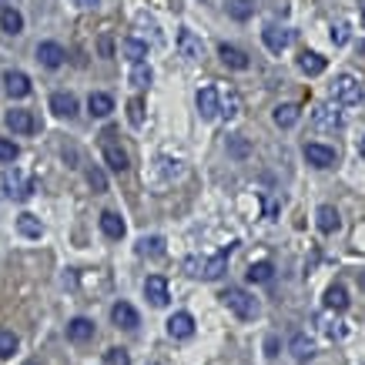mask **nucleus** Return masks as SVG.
Here are the masks:
<instances>
[{
  "instance_id": "obj_33",
  "label": "nucleus",
  "mask_w": 365,
  "mask_h": 365,
  "mask_svg": "<svg viewBox=\"0 0 365 365\" xmlns=\"http://www.w3.org/2000/svg\"><path fill=\"white\" fill-rule=\"evenodd\" d=\"M124 54H128L131 64H137V60H144V57H148V44H144V41H134V37H128V41H124Z\"/></svg>"
},
{
  "instance_id": "obj_16",
  "label": "nucleus",
  "mask_w": 365,
  "mask_h": 365,
  "mask_svg": "<svg viewBox=\"0 0 365 365\" xmlns=\"http://www.w3.org/2000/svg\"><path fill=\"white\" fill-rule=\"evenodd\" d=\"M51 111L57 118H74L78 114V98L67 94V91H57V94H51Z\"/></svg>"
},
{
  "instance_id": "obj_1",
  "label": "nucleus",
  "mask_w": 365,
  "mask_h": 365,
  "mask_svg": "<svg viewBox=\"0 0 365 365\" xmlns=\"http://www.w3.org/2000/svg\"><path fill=\"white\" fill-rule=\"evenodd\" d=\"M232 248H235V245L221 248V252H218V255H211V258H188V261H184V272H188L191 278H205V282H214V278H221V275L228 272Z\"/></svg>"
},
{
  "instance_id": "obj_14",
  "label": "nucleus",
  "mask_w": 365,
  "mask_h": 365,
  "mask_svg": "<svg viewBox=\"0 0 365 365\" xmlns=\"http://www.w3.org/2000/svg\"><path fill=\"white\" fill-rule=\"evenodd\" d=\"M3 87H7L10 98H27L30 94V78H27L24 71H7L3 74Z\"/></svg>"
},
{
  "instance_id": "obj_13",
  "label": "nucleus",
  "mask_w": 365,
  "mask_h": 365,
  "mask_svg": "<svg viewBox=\"0 0 365 365\" xmlns=\"http://www.w3.org/2000/svg\"><path fill=\"white\" fill-rule=\"evenodd\" d=\"M218 57H221V64L225 67H232V71H248V54L245 51H238V47H232V44H221L218 47Z\"/></svg>"
},
{
  "instance_id": "obj_31",
  "label": "nucleus",
  "mask_w": 365,
  "mask_h": 365,
  "mask_svg": "<svg viewBox=\"0 0 365 365\" xmlns=\"http://www.w3.org/2000/svg\"><path fill=\"white\" fill-rule=\"evenodd\" d=\"M295 121H298V107L295 104H278L275 107V124H278V128H291Z\"/></svg>"
},
{
  "instance_id": "obj_27",
  "label": "nucleus",
  "mask_w": 365,
  "mask_h": 365,
  "mask_svg": "<svg viewBox=\"0 0 365 365\" xmlns=\"http://www.w3.org/2000/svg\"><path fill=\"white\" fill-rule=\"evenodd\" d=\"M0 27H3L7 34H21V30H24V17H21L14 7H3V10H0Z\"/></svg>"
},
{
  "instance_id": "obj_12",
  "label": "nucleus",
  "mask_w": 365,
  "mask_h": 365,
  "mask_svg": "<svg viewBox=\"0 0 365 365\" xmlns=\"http://www.w3.org/2000/svg\"><path fill=\"white\" fill-rule=\"evenodd\" d=\"M7 128L14 131V134H34L37 128V121H34V114L30 111H7Z\"/></svg>"
},
{
  "instance_id": "obj_32",
  "label": "nucleus",
  "mask_w": 365,
  "mask_h": 365,
  "mask_svg": "<svg viewBox=\"0 0 365 365\" xmlns=\"http://www.w3.org/2000/svg\"><path fill=\"white\" fill-rule=\"evenodd\" d=\"M17 345H21V339L10 329H0V359H10L17 352Z\"/></svg>"
},
{
  "instance_id": "obj_23",
  "label": "nucleus",
  "mask_w": 365,
  "mask_h": 365,
  "mask_svg": "<svg viewBox=\"0 0 365 365\" xmlns=\"http://www.w3.org/2000/svg\"><path fill=\"white\" fill-rule=\"evenodd\" d=\"M87 111H91L94 118H107V114L114 111V101H111V94H101V91H94V94L87 98Z\"/></svg>"
},
{
  "instance_id": "obj_4",
  "label": "nucleus",
  "mask_w": 365,
  "mask_h": 365,
  "mask_svg": "<svg viewBox=\"0 0 365 365\" xmlns=\"http://www.w3.org/2000/svg\"><path fill=\"white\" fill-rule=\"evenodd\" d=\"M114 137V131H104V144H101V155H104V161H107V168L111 171H118V175H124L131 168V157H128V151L118 144V141H111Z\"/></svg>"
},
{
  "instance_id": "obj_21",
  "label": "nucleus",
  "mask_w": 365,
  "mask_h": 365,
  "mask_svg": "<svg viewBox=\"0 0 365 365\" xmlns=\"http://www.w3.org/2000/svg\"><path fill=\"white\" fill-rule=\"evenodd\" d=\"M325 309H332V312H345L349 309V291H345V285L325 288Z\"/></svg>"
},
{
  "instance_id": "obj_36",
  "label": "nucleus",
  "mask_w": 365,
  "mask_h": 365,
  "mask_svg": "<svg viewBox=\"0 0 365 365\" xmlns=\"http://www.w3.org/2000/svg\"><path fill=\"white\" fill-rule=\"evenodd\" d=\"M128 121L134 124V128L144 124V101H141V98H131L128 101Z\"/></svg>"
},
{
  "instance_id": "obj_18",
  "label": "nucleus",
  "mask_w": 365,
  "mask_h": 365,
  "mask_svg": "<svg viewBox=\"0 0 365 365\" xmlns=\"http://www.w3.org/2000/svg\"><path fill=\"white\" fill-rule=\"evenodd\" d=\"M198 114L205 121H214L218 118V91L214 87H201L198 91Z\"/></svg>"
},
{
  "instance_id": "obj_17",
  "label": "nucleus",
  "mask_w": 365,
  "mask_h": 365,
  "mask_svg": "<svg viewBox=\"0 0 365 365\" xmlns=\"http://www.w3.org/2000/svg\"><path fill=\"white\" fill-rule=\"evenodd\" d=\"M67 339L71 342H91L94 339V322H91V318H84V315H80V318H71V322H67Z\"/></svg>"
},
{
  "instance_id": "obj_6",
  "label": "nucleus",
  "mask_w": 365,
  "mask_h": 365,
  "mask_svg": "<svg viewBox=\"0 0 365 365\" xmlns=\"http://www.w3.org/2000/svg\"><path fill=\"white\" fill-rule=\"evenodd\" d=\"M261 41H265V47L272 54H282L291 44V34H288L285 27H278V24H268L265 30H261Z\"/></svg>"
},
{
  "instance_id": "obj_38",
  "label": "nucleus",
  "mask_w": 365,
  "mask_h": 365,
  "mask_svg": "<svg viewBox=\"0 0 365 365\" xmlns=\"http://www.w3.org/2000/svg\"><path fill=\"white\" fill-rule=\"evenodd\" d=\"M104 365H131L128 349H107V352H104Z\"/></svg>"
},
{
  "instance_id": "obj_43",
  "label": "nucleus",
  "mask_w": 365,
  "mask_h": 365,
  "mask_svg": "<svg viewBox=\"0 0 365 365\" xmlns=\"http://www.w3.org/2000/svg\"><path fill=\"white\" fill-rule=\"evenodd\" d=\"M74 3H78V7H94L98 0H74Z\"/></svg>"
},
{
  "instance_id": "obj_22",
  "label": "nucleus",
  "mask_w": 365,
  "mask_h": 365,
  "mask_svg": "<svg viewBox=\"0 0 365 365\" xmlns=\"http://www.w3.org/2000/svg\"><path fill=\"white\" fill-rule=\"evenodd\" d=\"M101 232H104L111 241H121V238H124V221H121L114 211H104V214H101Z\"/></svg>"
},
{
  "instance_id": "obj_46",
  "label": "nucleus",
  "mask_w": 365,
  "mask_h": 365,
  "mask_svg": "<svg viewBox=\"0 0 365 365\" xmlns=\"http://www.w3.org/2000/svg\"><path fill=\"white\" fill-rule=\"evenodd\" d=\"M362 27H365V3H362Z\"/></svg>"
},
{
  "instance_id": "obj_24",
  "label": "nucleus",
  "mask_w": 365,
  "mask_h": 365,
  "mask_svg": "<svg viewBox=\"0 0 365 365\" xmlns=\"http://www.w3.org/2000/svg\"><path fill=\"white\" fill-rule=\"evenodd\" d=\"M288 349H291V355H295L298 362H309V359L315 355V342L309 339V335H302V332L291 339V345H288Z\"/></svg>"
},
{
  "instance_id": "obj_7",
  "label": "nucleus",
  "mask_w": 365,
  "mask_h": 365,
  "mask_svg": "<svg viewBox=\"0 0 365 365\" xmlns=\"http://www.w3.org/2000/svg\"><path fill=\"white\" fill-rule=\"evenodd\" d=\"M111 322H114L118 329H128V332H134V329L141 325V315L134 312V305H128V302H118V305L111 309Z\"/></svg>"
},
{
  "instance_id": "obj_35",
  "label": "nucleus",
  "mask_w": 365,
  "mask_h": 365,
  "mask_svg": "<svg viewBox=\"0 0 365 365\" xmlns=\"http://www.w3.org/2000/svg\"><path fill=\"white\" fill-rule=\"evenodd\" d=\"M238 107H241L238 94H225V98H218V114H221V118H238Z\"/></svg>"
},
{
  "instance_id": "obj_26",
  "label": "nucleus",
  "mask_w": 365,
  "mask_h": 365,
  "mask_svg": "<svg viewBox=\"0 0 365 365\" xmlns=\"http://www.w3.org/2000/svg\"><path fill=\"white\" fill-rule=\"evenodd\" d=\"M17 232L24 238H41L44 235V225H41V218H34V214H17Z\"/></svg>"
},
{
  "instance_id": "obj_25",
  "label": "nucleus",
  "mask_w": 365,
  "mask_h": 365,
  "mask_svg": "<svg viewBox=\"0 0 365 365\" xmlns=\"http://www.w3.org/2000/svg\"><path fill=\"white\" fill-rule=\"evenodd\" d=\"M178 47H181V54L188 60H198V57H201V41H198L191 30H181V34H178Z\"/></svg>"
},
{
  "instance_id": "obj_34",
  "label": "nucleus",
  "mask_w": 365,
  "mask_h": 365,
  "mask_svg": "<svg viewBox=\"0 0 365 365\" xmlns=\"http://www.w3.org/2000/svg\"><path fill=\"white\" fill-rule=\"evenodd\" d=\"M228 14H232L235 21H248V17L255 14V3H252V0H232V3H228Z\"/></svg>"
},
{
  "instance_id": "obj_40",
  "label": "nucleus",
  "mask_w": 365,
  "mask_h": 365,
  "mask_svg": "<svg viewBox=\"0 0 365 365\" xmlns=\"http://www.w3.org/2000/svg\"><path fill=\"white\" fill-rule=\"evenodd\" d=\"M228 151H232V155L235 157H248L252 155V144H248V141H245V137H228Z\"/></svg>"
},
{
  "instance_id": "obj_41",
  "label": "nucleus",
  "mask_w": 365,
  "mask_h": 365,
  "mask_svg": "<svg viewBox=\"0 0 365 365\" xmlns=\"http://www.w3.org/2000/svg\"><path fill=\"white\" fill-rule=\"evenodd\" d=\"M332 41H335V47H342V44L349 41V27H345V24L335 27V30H332Z\"/></svg>"
},
{
  "instance_id": "obj_42",
  "label": "nucleus",
  "mask_w": 365,
  "mask_h": 365,
  "mask_svg": "<svg viewBox=\"0 0 365 365\" xmlns=\"http://www.w3.org/2000/svg\"><path fill=\"white\" fill-rule=\"evenodd\" d=\"M101 54H104V57H111V54H114V47H111V41H107V37L101 41Z\"/></svg>"
},
{
  "instance_id": "obj_9",
  "label": "nucleus",
  "mask_w": 365,
  "mask_h": 365,
  "mask_svg": "<svg viewBox=\"0 0 365 365\" xmlns=\"http://www.w3.org/2000/svg\"><path fill=\"white\" fill-rule=\"evenodd\" d=\"M144 295H148V302L155 305V309H164L168 305V282L161 278V275H148V282H144Z\"/></svg>"
},
{
  "instance_id": "obj_28",
  "label": "nucleus",
  "mask_w": 365,
  "mask_h": 365,
  "mask_svg": "<svg viewBox=\"0 0 365 365\" xmlns=\"http://www.w3.org/2000/svg\"><path fill=\"white\" fill-rule=\"evenodd\" d=\"M275 278V265L272 261H252V268H248V282H272Z\"/></svg>"
},
{
  "instance_id": "obj_2",
  "label": "nucleus",
  "mask_w": 365,
  "mask_h": 365,
  "mask_svg": "<svg viewBox=\"0 0 365 365\" xmlns=\"http://www.w3.org/2000/svg\"><path fill=\"white\" fill-rule=\"evenodd\" d=\"M221 302H225V309H228V312H235L238 318H245V322L258 318V312H261L258 298H255V295H248L245 288H238V285L225 288V291H221Z\"/></svg>"
},
{
  "instance_id": "obj_30",
  "label": "nucleus",
  "mask_w": 365,
  "mask_h": 365,
  "mask_svg": "<svg viewBox=\"0 0 365 365\" xmlns=\"http://www.w3.org/2000/svg\"><path fill=\"white\" fill-rule=\"evenodd\" d=\"M151 78H155V71H151L144 60L131 64V84H134V87H148V84H151Z\"/></svg>"
},
{
  "instance_id": "obj_19",
  "label": "nucleus",
  "mask_w": 365,
  "mask_h": 365,
  "mask_svg": "<svg viewBox=\"0 0 365 365\" xmlns=\"http://www.w3.org/2000/svg\"><path fill=\"white\" fill-rule=\"evenodd\" d=\"M305 157H309V164H315V168H332L335 164V151L325 148V144H305Z\"/></svg>"
},
{
  "instance_id": "obj_10",
  "label": "nucleus",
  "mask_w": 365,
  "mask_h": 365,
  "mask_svg": "<svg viewBox=\"0 0 365 365\" xmlns=\"http://www.w3.org/2000/svg\"><path fill=\"white\" fill-rule=\"evenodd\" d=\"M168 335L171 339H191L195 335V318L188 312H175L168 318Z\"/></svg>"
},
{
  "instance_id": "obj_15",
  "label": "nucleus",
  "mask_w": 365,
  "mask_h": 365,
  "mask_svg": "<svg viewBox=\"0 0 365 365\" xmlns=\"http://www.w3.org/2000/svg\"><path fill=\"white\" fill-rule=\"evenodd\" d=\"M315 225H318V232H322V235H332V232H339V225H342L339 211L332 208V205H322V208L315 211Z\"/></svg>"
},
{
  "instance_id": "obj_45",
  "label": "nucleus",
  "mask_w": 365,
  "mask_h": 365,
  "mask_svg": "<svg viewBox=\"0 0 365 365\" xmlns=\"http://www.w3.org/2000/svg\"><path fill=\"white\" fill-rule=\"evenodd\" d=\"M359 285H362V291H365V272H362V275H359Z\"/></svg>"
},
{
  "instance_id": "obj_5",
  "label": "nucleus",
  "mask_w": 365,
  "mask_h": 365,
  "mask_svg": "<svg viewBox=\"0 0 365 365\" xmlns=\"http://www.w3.org/2000/svg\"><path fill=\"white\" fill-rule=\"evenodd\" d=\"M3 188H7V195L17 198V201H27V198L34 195V181L24 178L17 168H7V171H3Z\"/></svg>"
},
{
  "instance_id": "obj_44",
  "label": "nucleus",
  "mask_w": 365,
  "mask_h": 365,
  "mask_svg": "<svg viewBox=\"0 0 365 365\" xmlns=\"http://www.w3.org/2000/svg\"><path fill=\"white\" fill-rule=\"evenodd\" d=\"M359 155L365 157V137H362V141H359Z\"/></svg>"
},
{
  "instance_id": "obj_29",
  "label": "nucleus",
  "mask_w": 365,
  "mask_h": 365,
  "mask_svg": "<svg viewBox=\"0 0 365 365\" xmlns=\"http://www.w3.org/2000/svg\"><path fill=\"white\" fill-rule=\"evenodd\" d=\"M137 255H144V258H148V255H151V258H161V255H164V238H141V241H137Z\"/></svg>"
},
{
  "instance_id": "obj_39",
  "label": "nucleus",
  "mask_w": 365,
  "mask_h": 365,
  "mask_svg": "<svg viewBox=\"0 0 365 365\" xmlns=\"http://www.w3.org/2000/svg\"><path fill=\"white\" fill-rule=\"evenodd\" d=\"M87 184L101 195V191H107V178H104V171L101 168H87Z\"/></svg>"
},
{
  "instance_id": "obj_8",
  "label": "nucleus",
  "mask_w": 365,
  "mask_h": 365,
  "mask_svg": "<svg viewBox=\"0 0 365 365\" xmlns=\"http://www.w3.org/2000/svg\"><path fill=\"white\" fill-rule=\"evenodd\" d=\"M312 121H315V128H322V131H339L342 128V111L332 104H318L312 114Z\"/></svg>"
},
{
  "instance_id": "obj_3",
  "label": "nucleus",
  "mask_w": 365,
  "mask_h": 365,
  "mask_svg": "<svg viewBox=\"0 0 365 365\" xmlns=\"http://www.w3.org/2000/svg\"><path fill=\"white\" fill-rule=\"evenodd\" d=\"M332 98H335V104L355 107V104H362L365 91H362V84L352 78V74H342V78L332 84Z\"/></svg>"
},
{
  "instance_id": "obj_11",
  "label": "nucleus",
  "mask_w": 365,
  "mask_h": 365,
  "mask_svg": "<svg viewBox=\"0 0 365 365\" xmlns=\"http://www.w3.org/2000/svg\"><path fill=\"white\" fill-rule=\"evenodd\" d=\"M64 57H67V51H64L60 44H54V41L37 44V60H41L44 67H60V64H64Z\"/></svg>"
},
{
  "instance_id": "obj_20",
  "label": "nucleus",
  "mask_w": 365,
  "mask_h": 365,
  "mask_svg": "<svg viewBox=\"0 0 365 365\" xmlns=\"http://www.w3.org/2000/svg\"><path fill=\"white\" fill-rule=\"evenodd\" d=\"M298 71L309 74V78H318V74L325 71V57L315 54V51H302L298 54Z\"/></svg>"
},
{
  "instance_id": "obj_37",
  "label": "nucleus",
  "mask_w": 365,
  "mask_h": 365,
  "mask_svg": "<svg viewBox=\"0 0 365 365\" xmlns=\"http://www.w3.org/2000/svg\"><path fill=\"white\" fill-rule=\"evenodd\" d=\"M17 155H21V148H17L10 137H0V161H3V164H14Z\"/></svg>"
}]
</instances>
